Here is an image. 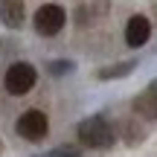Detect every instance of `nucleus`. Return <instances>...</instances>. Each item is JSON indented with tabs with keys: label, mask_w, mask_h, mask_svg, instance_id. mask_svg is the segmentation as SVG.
Returning a JSON list of instances; mask_svg holds the SVG:
<instances>
[{
	"label": "nucleus",
	"mask_w": 157,
	"mask_h": 157,
	"mask_svg": "<svg viewBox=\"0 0 157 157\" xmlns=\"http://www.w3.org/2000/svg\"><path fill=\"white\" fill-rule=\"evenodd\" d=\"M134 67H137V61H119V64H111V67H102L96 76H99L102 82H111V78H125V76L134 73Z\"/></svg>",
	"instance_id": "6e6552de"
},
{
	"label": "nucleus",
	"mask_w": 157,
	"mask_h": 157,
	"mask_svg": "<svg viewBox=\"0 0 157 157\" xmlns=\"http://www.w3.org/2000/svg\"><path fill=\"white\" fill-rule=\"evenodd\" d=\"M134 111L140 113V117H146V119H157V90L151 84L134 99Z\"/></svg>",
	"instance_id": "0eeeda50"
},
{
	"label": "nucleus",
	"mask_w": 157,
	"mask_h": 157,
	"mask_svg": "<svg viewBox=\"0 0 157 157\" xmlns=\"http://www.w3.org/2000/svg\"><path fill=\"white\" fill-rule=\"evenodd\" d=\"M47 157H82V151H78L76 146H56Z\"/></svg>",
	"instance_id": "1a4fd4ad"
},
{
	"label": "nucleus",
	"mask_w": 157,
	"mask_h": 157,
	"mask_svg": "<svg viewBox=\"0 0 157 157\" xmlns=\"http://www.w3.org/2000/svg\"><path fill=\"white\" fill-rule=\"evenodd\" d=\"M0 21L9 29H21L26 21V12H23V0H0Z\"/></svg>",
	"instance_id": "423d86ee"
},
{
	"label": "nucleus",
	"mask_w": 157,
	"mask_h": 157,
	"mask_svg": "<svg viewBox=\"0 0 157 157\" xmlns=\"http://www.w3.org/2000/svg\"><path fill=\"white\" fill-rule=\"evenodd\" d=\"M151 87H154V90H157V82H151Z\"/></svg>",
	"instance_id": "9b49d317"
},
{
	"label": "nucleus",
	"mask_w": 157,
	"mask_h": 157,
	"mask_svg": "<svg viewBox=\"0 0 157 157\" xmlns=\"http://www.w3.org/2000/svg\"><path fill=\"white\" fill-rule=\"evenodd\" d=\"M70 70H73V64H70V61H52L50 64V73L52 76H64V73H70Z\"/></svg>",
	"instance_id": "9d476101"
},
{
	"label": "nucleus",
	"mask_w": 157,
	"mask_h": 157,
	"mask_svg": "<svg viewBox=\"0 0 157 157\" xmlns=\"http://www.w3.org/2000/svg\"><path fill=\"white\" fill-rule=\"evenodd\" d=\"M64 23H67V15H64V9H61V6H56V3H44L38 12H35V17H32L35 32L44 35V38L58 35L64 29Z\"/></svg>",
	"instance_id": "20e7f679"
},
{
	"label": "nucleus",
	"mask_w": 157,
	"mask_h": 157,
	"mask_svg": "<svg viewBox=\"0 0 157 157\" xmlns=\"http://www.w3.org/2000/svg\"><path fill=\"white\" fill-rule=\"evenodd\" d=\"M15 131L23 137V140H29V143H41L47 134H50V119H47L44 111H38V108H29V111H23L21 117H17Z\"/></svg>",
	"instance_id": "7ed1b4c3"
},
{
	"label": "nucleus",
	"mask_w": 157,
	"mask_h": 157,
	"mask_svg": "<svg viewBox=\"0 0 157 157\" xmlns=\"http://www.w3.org/2000/svg\"><path fill=\"white\" fill-rule=\"evenodd\" d=\"M35 82H38V73H35V67L29 61H15L9 64V70H6V90H9L12 96H26L29 90L35 87Z\"/></svg>",
	"instance_id": "f03ea898"
},
{
	"label": "nucleus",
	"mask_w": 157,
	"mask_h": 157,
	"mask_svg": "<svg viewBox=\"0 0 157 157\" xmlns=\"http://www.w3.org/2000/svg\"><path fill=\"white\" fill-rule=\"evenodd\" d=\"M148 38H151V23H148V17L134 15L128 21V26H125V44L134 47V50H140V47L148 44Z\"/></svg>",
	"instance_id": "39448f33"
},
{
	"label": "nucleus",
	"mask_w": 157,
	"mask_h": 157,
	"mask_svg": "<svg viewBox=\"0 0 157 157\" xmlns=\"http://www.w3.org/2000/svg\"><path fill=\"white\" fill-rule=\"evenodd\" d=\"M78 140L87 148H111L113 143H117V128L111 125L108 117L93 113V117L78 122Z\"/></svg>",
	"instance_id": "f257e3e1"
}]
</instances>
